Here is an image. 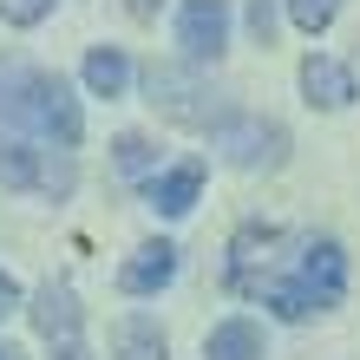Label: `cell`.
I'll list each match as a JSON object with an SVG mask.
<instances>
[{
  "label": "cell",
  "instance_id": "6da1fadb",
  "mask_svg": "<svg viewBox=\"0 0 360 360\" xmlns=\"http://www.w3.org/2000/svg\"><path fill=\"white\" fill-rule=\"evenodd\" d=\"M0 131L79 151L86 144V105H79L72 79H59L53 66H33L20 53H0Z\"/></svg>",
  "mask_w": 360,
  "mask_h": 360
},
{
  "label": "cell",
  "instance_id": "7a4b0ae2",
  "mask_svg": "<svg viewBox=\"0 0 360 360\" xmlns=\"http://www.w3.org/2000/svg\"><path fill=\"white\" fill-rule=\"evenodd\" d=\"M341 302H347V249H341V236H302V249L262 288V308H275V321H314V314H334Z\"/></svg>",
  "mask_w": 360,
  "mask_h": 360
},
{
  "label": "cell",
  "instance_id": "3957f363",
  "mask_svg": "<svg viewBox=\"0 0 360 360\" xmlns=\"http://www.w3.org/2000/svg\"><path fill=\"white\" fill-rule=\"evenodd\" d=\"M138 86H144V105H151L164 124H177V131L210 138L229 118V98L210 86V72L190 66V59H151V66H138Z\"/></svg>",
  "mask_w": 360,
  "mask_h": 360
},
{
  "label": "cell",
  "instance_id": "277c9868",
  "mask_svg": "<svg viewBox=\"0 0 360 360\" xmlns=\"http://www.w3.org/2000/svg\"><path fill=\"white\" fill-rule=\"evenodd\" d=\"M0 190H20V197H39V203H66L79 190V158L59 151V144L0 131Z\"/></svg>",
  "mask_w": 360,
  "mask_h": 360
},
{
  "label": "cell",
  "instance_id": "5b68a950",
  "mask_svg": "<svg viewBox=\"0 0 360 360\" xmlns=\"http://www.w3.org/2000/svg\"><path fill=\"white\" fill-rule=\"evenodd\" d=\"M210 144L223 151L229 171H243V177H269V171H282L288 164V124L282 118H269V112H249V105H229V118L210 131Z\"/></svg>",
  "mask_w": 360,
  "mask_h": 360
},
{
  "label": "cell",
  "instance_id": "8992f818",
  "mask_svg": "<svg viewBox=\"0 0 360 360\" xmlns=\"http://www.w3.org/2000/svg\"><path fill=\"white\" fill-rule=\"evenodd\" d=\"M282 249H288V229L282 223H269V217H249V223H236V236H229V249H223V282H229V295H243V302H262V288L282 275Z\"/></svg>",
  "mask_w": 360,
  "mask_h": 360
},
{
  "label": "cell",
  "instance_id": "52a82bcc",
  "mask_svg": "<svg viewBox=\"0 0 360 360\" xmlns=\"http://www.w3.org/2000/svg\"><path fill=\"white\" fill-rule=\"evenodd\" d=\"M27 314H33V334L53 347V360H92V347H86V308H79L72 282H39L27 295Z\"/></svg>",
  "mask_w": 360,
  "mask_h": 360
},
{
  "label": "cell",
  "instance_id": "ba28073f",
  "mask_svg": "<svg viewBox=\"0 0 360 360\" xmlns=\"http://www.w3.org/2000/svg\"><path fill=\"white\" fill-rule=\"evenodd\" d=\"M229 33H236V7L229 0H184L177 7V46L190 66H217L229 53Z\"/></svg>",
  "mask_w": 360,
  "mask_h": 360
},
{
  "label": "cell",
  "instance_id": "9c48e42d",
  "mask_svg": "<svg viewBox=\"0 0 360 360\" xmlns=\"http://www.w3.org/2000/svg\"><path fill=\"white\" fill-rule=\"evenodd\" d=\"M295 86H302V98L314 112H347L360 98V72L347 59H334V53H308L302 66H295Z\"/></svg>",
  "mask_w": 360,
  "mask_h": 360
},
{
  "label": "cell",
  "instance_id": "30bf717a",
  "mask_svg": "<svg viewBox=\"0 0 360 360\" xmlns=\"http://www.w3.org/2000/svg\"><path fill=\"white\" fill-rule=\"evenodd\" d=\"M203 158H184V164H164V171H151L144 177V203H151V217H164V223H184L190 210H197V197H203Z\"/></svg>",
  "mask_w": 360,
  "mask_h": 360
},
{
  "label": "cell",
  "instance_id": "8fae6325",
  "mask_svg": "<svg viewBox=\"0 0 360 360\" xmlns=\"http://www.w3.org/2000/svg\"><path fill=\"white\" fill-rule=\"evenodd\" d=\"M171 282H177V243H171V236L138 243L131 256L118 262V295H131V302H144V295H164Z\"/></svg>",
  "mask_w": 360,
  "mask_h": 360
},
{
  "label": "cell",
  "instance_id": "7c38bea8",
  "mask_svg": "<svg viewBox=\"0 0 360 360\" xmlns=\"http://www.w3.org/2000/svg\"><path fill=\"white\" fill-rule=\"evenodd\" d=\"M79 86H86V98H124L138 86V59L124 53V46H112V39H98V46H86V59H79Z\"/></svg>",
  "mask_w": 360,
  "mask_h": 360
},
{
  "label": "cell",
  "instance_id": "4fadbf2b",
  "mask_svg": "<svg viewBox=\"0 0 360 360\" xmlns=\"http://www.w3.org/2000/svg\"><path fill=\"white\" fill-rule=\"evenodd\" d=\"M203 360H269V334L249 314H229L203 334Z\"/></svg>",
  "mask_w": 360,
  "mask_h": 360
},
{
  "label": "cell",
  "instance_id": "5bb4252c",
  "mask_svg": "<svg viewBox=\"0 0 360 360\" xmlns=\"http://www.w3.org/2000/svg\"><path fill=\"white\" fill-rule=\"evenodd\" d=\"M112 360H171V334L151 314H124L112 321Z\"/></svg>",
  "mask_w": 360,
  "mask_h": 360
},
{
  "label": "cell",
  "instance_id": "9a60e30c",
  "mask_svg": "<svg viewBox=\"0 0 360 360\" xmlns=\"http://www.w3.org/2000/svg\"><path fill=\"white\" fill-rule=\"evenodd\" d=\"M112 171H118L124 184H144L151 171H164L158 138H151V131H118V138H112Z\"/></svg>",
  "mask_w": 360,
  "mask_h": 360
},
{
  "label": "cell",
  "instance_id": "2e32d148",
  "mask_svg": "<svg viewBox=\"0 0 360 360\" xmlns=\"http://www.w3.org/2000/svg\"><path fill=\"white\" fill-rule=\"evenodd\" d=\"M341 7H347V0H282L288 27H302L308 39H314V33H328L334 20H341Z\"/></svg>",
  "mask_w": 360,
  "mask_h": 360
},
{
  "label": "cell",
  "instance_id": "e0dca14e",
  "mask_svg": "<svg viewBox=\"0 0 360 360\" xmlns=\"http://www.w3.org/2000/svg\"><path fill=\"white\" fill-rule=\"evenodd\" d=\"M243 27L256 46H275V27H282V0H243Z\"/></svg>",
  "mask_w": 360,
  "mask_h": 360
},
{
  "label": "cell",
  "instance_id": "ac0fdd59",
  "mask_svg": "<svg viewBox=\"0 0 360 360\" xmlns=\"http://www.w3.org/2000/svg\"><path fill=\"white\" fill-rule=\"evenodd\" d=\"M46 13H53V0H0V27H20V33H33Z\"/></svg>",
  "mask_w": 360,
  "mask_h": 360
},
{
  "label": "cell",
  "instance_id": "d6986e66",
  "mask_svg": "<svg viewBox=\"0 0 360 360\" xmlns=\"http://www.w3.org/2000/svg\"><path fill=\"white\" fill-rule=\"evenodd\" d=\"M20 308H27V288H20V275L0 269V321H7V314H20Z\"/></svg>",
  "mask_w": 360,
  "mask_h": 360
},
{
  "label": "cell",
  "instance_id": "ffe728a7",
  "mask_svg": "<svg viewBox=\"0 0 360 360\" xmlns=\"http://www.w3.org/2000/svg\"><path fill=\"white\" fill-rule=\"evenodd\" d=\"M158 7H164V0H124V13H131V20H158Z\"/></svg>",
  "mask_w": 360,
  "mask_h": 360
},
{
  "label": "cell",
  "instance_id": "44dd1931",
  "mask_svg": "<svg viewBox=\"0 0 360 360\" xmlns=\"http://www.w3.org/2000/svg\"><path fill=\"white\" fill-rule=\"evenodd\" d=\"M0 360H27V354H20V347H7V341H0Z\"/></svg>",
  "mask_w": 360,
  "mask_h": 360
}]
</instances>
